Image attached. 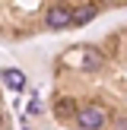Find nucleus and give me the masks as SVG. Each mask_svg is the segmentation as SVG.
Returning a JSON list of instances; mask_svg holds the SVG:
<instances>
[{
    "label": "nucleus",
    "mask_w": 127,
    "mask_h": 130,
    "mask_svg": "<svg viewBox=\"0 0 127 130\" xmlns=\"http://www.w3.org/2000/svg\"><path fill=\"white\" fill-rule=\"evenodd\" d=\"M105 121H108V114H105L102 105H83L80 111H76V124L83 130H102Z\"/></svg>",
    "instance_id": "obj_1"
},
{
    "label": "nucleus",
    "mask_w": 127,
    "mask_h": 130,
    "mask_svg": "<svg viewBox=\"0 0 127 130\" xmlns=\"http://www.w3.org/2000/svg\"><path fill=\"white\" fill-rule=\"evenodd\" d=\"M44 25H48V29H54V32H60V29H70V25H73V10H70L67 3H57V6H51V10L44 13Z\"/></svg>",
    "instance_id": "obj_2"
},
{
    "label": "nucleus",
    "mask_w": 127,
    "mask_h": 130,
    "mask_svg": "<svg viewBox=\"0 0 127 130\" xmlns=\"http://www.w3.org/2000/svg\"><path fill=\"white\" fill-rule=\"evenodd\" d=\"M76 111L80 108L73 105V99H57L54 102V118L57 121H76Z\"/></svg>",
    "instance_id": "obj_3"
},
{
    "label": "nucleus",
    "mask_w": 127,
    "mask_h": 130,
    "mask_svg": "<svg viewBox=\"0 0 127 130\" xmlns=\"http://www.w3.org/2000/svg\"><path fill=\"white\" fill-rule=\"evenodd\" d=\"M102 63H105V57H102L99 48H86V51H83V63H80V67H86V70H99Z\"/></svg>",
    "instance_id": "obj_4"
},
{
    "label": "nucleus",
    "mask_w": 127,
    "mask_h": 130,
    "mask_svg": "<svg viewBox=\"0 0 127 130\" xmlns=\"http://www.w3.org/2000/svg\"><path fill=\"white\" fill-rule=\"evenodd\" d=\"M95 13H99V10H95L92 3L76 6V10H73V25H86V22H92V19H95Z\"/></svg>",
    "instance_id": "obj_5"
},
{
    "label": "nucleus",
    "mask_w": 127,
    "mask_h": 130,
    "mask_svg": "<svg viewBox=\"0 0 127 130\" xmlns=\"http://www.w3.org/2000/svg\"><path fill=\"white\" fill-rule=\"evenodd\" d=\"M3 79H6V86H10V89H25L22 70H3Z\"/></svg>",
    "instance_id": "obj_6"
},
{
    "label": "nucleus",
    "mask_w": 127,
    "mask_h": 130,
    "mask_svg": "<svg viewBox=\"0 0 127 130\" xmlns=\"http://www.w3.org/2000/svg\"><path fill=\"white\" fill-rule=\"evenodd\" d=\"M38 111H41V102L32 99V102H29V114H38Z\"/></svg>",
    "instance_id": "obj_7"
},
{
    "label": "nucleus",
    "mask_w": 127,
    "mask_h": 130,
    "mask_svg": "<svg viewBox=\"0 0 127 130\" xmlns=\"http://www.w3.org/2000/svg\"><path fill=\"white\" fill-rule=\"evenodd\" d=\"M111 130H127V118H118V121L111 124Z\"/></svg>",
    "instance_id": "obj_8"
}]
</instances>
